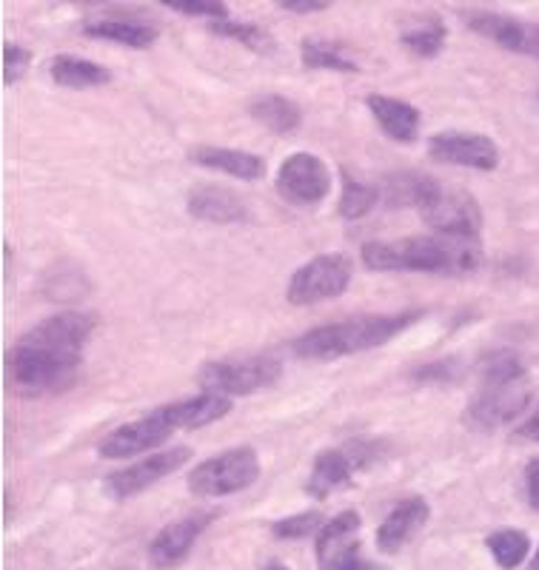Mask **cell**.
<instances>
[{
	"instance_id": "1",
	"label": "cell",
	"mask_w": 539,
	"mask_h": 570,
	"mask_svg": "<svg viewBox=\"0 0 539 570\" xmlns=\"http://www.w3.org/2000/svg\"><path fill=\"white\" fill-rule=\"evenodd\" d=\"M95 331V317L66 312L43 320L18 340L7 356L9 385L18 396L60 394L78 380L84 345Z\"/></svg>"
},
{
	"instance_id": "2",
	"label": "cell",
	"mask_w": 539,
	"mask_h": 570,
	"mask_svg": "<svg viewBox=\"0 0 539 570\" xmlns=\"http://www.w3.org/2000/svg\"><path fill=\"white\" fill-rule=\"evenodd\" d=\"M480 237H449L425 234L405 240L365 243L363 263L371 272H425V274H468L480 266Z\"/></svg>"
},
{
	"instance_id": "3",
	"label": "cell",
	"mask_w": 539,
	"mask_h": 570,
	"mask_svg": "<svg viewBox=\"0 0 539 570\" xmlns=\"http://www.w3.org/2000/svg\"><path fill=\"white\" fill-rule=\"evenodd\" d=\"M423 317L420 312L405 314H380V317H357L343 320V323L317 325L306 331L303 337L294 340V354L300 360H337L345 354H360V351L380 348L396 337L400 331L414 325Z\"/></svg>"
},
{
	"instance_id": "4",
	"label": "cell",
	"mask_w": 539,
	"mask_h": 570,
	"mask_svg": "<svg viewBox=\"0 0 539 570\" xmlns=\"http://www.w3.org/2000/svg\"><path fill=\"white\" fill-rule=\"evenodd\" d=\"M416 208L423 220L434 228V234H449V237H480L482 214L477 200L462 188L442 186L440 180L429 177L423 195L416 200Z\"/></svg>"
},
{
	"instance_id": "5",
	"label": "cell",
	"mask_w": 539,
	"mask_h": 570,
	"mask_svg": "<svg viewBox=\"0 0 539 570\" xmlns=\"http://www.w3.org/2000/svg\"><path fill=\"white\" fill-rule=\"evenodd\" d=\"M257 476H261V462L254 448H228L192 471L189 491L195 497H228V493L246 491L257 482Z\"/></svg>"
},
{
	"instance_id": "6",
	"label": "cell",
	"mask_w": 539,
	"mask_h": 570,
	"mask_svg": "<svg viewBox=\"0 0 539 570\" xmlns=\"http://www.w3.org/2000/svg\"><path fill=\"white\" fill-rule=\"evenodd\" d=\"M533 391L528 374L508 376V380H482L474 402L468 405V422L474 428H500L513 422L531 409Z\"/></svg>"
},
{
	"instance_id": "7",
	"label": "cell",
	"mask_w": 539,
	"mask_h": 570,
	"mask_svg": "<svg viewBox=\"0 0 539 570\" xmlns=\"http://www.w3.org/2000/svg\"><path fill=\"white\" fill-rule=\"evenodd\" d=\"M283 374V365L274 356H246V360H220L200 371V385L208 394L246 396L274 385Z\"/></svg>"
},
{
	"instance_id": "8",
	"label": "cell",
	"mask_w": 539,
	"mask_h": 570,
	"mask_svg": "<svg viewBox=\"0 0 539 570\" xmlns=\"http://www.w3.org/2000/svg\"><path fill=\"white\" fill-rule=\"evenodd\" d=\"M351 268L349 257L343 254H320V257L308 259L306 266H300L292 274L288 283V303L294 305H314L323 299H334L349 288L351 283Z\"/></svg>"
},
{
	"instance_id": "9",
	"label": "cell",
	"mask_w": 539,
	"mask_h": 570,
	"mask_svg": "<svg viewBox=\"0 0 539 570\" xmlns=\"http://www.w3.org/2000/svg\"><path fill=\"white\" fill-rule=\"evenodd\" d=\"M277 191L294 206H317L332 191V175L317 155L297 151L280 166Z\"/></svg>"
},
{
	"instance_id": "10",
	"label": "cell",
	"mask_w": 539,
	"mask_h": 570,
	"mask_svg": "<svg viewBox=\"0 0 539 570\" xmlns=\"http://www.w3.org/2000/svg\"><path fill=\"white\" fill-rule=\"evenodd\" d=\"M192 451L189 448H171V451H157V454L144 456L135 465L124 468V471H115L106 480V493L117 502H124V499L137 497L140 491H146L149 485L160 482L163 476H169V473L180 471L186 462H189Z\"/></svg>"
},
{
	"instance_id": "11",
	"label": "cell",
	"mask_w": 539,
	"mask_h": 570,
	"mask_svg": "<svg viewBox=\"0 0 539 570\" xmlns=\"http://www.w3.org/2000/svg\"><path fill=\"white\" fill-rule=\"evenodd\" d=\"M429 155L440 163L462 166V169L491 171L500 163L497 142L477 131H440L431 137Z\"/></svg>"
},
{
	"instance_id": "12",
	"label": "cell",
	"mask_w": 539,
	"mask_h": 570,
	"mask_svg": "<svg viewBox=\"0 0 539 570\" xmlns=\"http://www.w3.org/2000/svg\"><path fill=\"white\" fill-rule=\"evenodd\" d=\"M171 436V428L160 420L157 411H151L149 416L135 422H126V425L115 428L111 434L104 436V442L98 445L100 456L106 460H126V456L149 454L157 445Z\"/></svg>"
},
{
	"instance_id": "13",
	"label": "cell",
	"mask_w": 539,
	"mask_h": 570,
	"mask_svg": "<svg viewBox=\"0 0 539 570\" xmlns=\"http://www.w3.org/2000/svg\"><path fill=\"white\" fill-rule=\"evenodd\" d=\"M468 27L482 38L494 40L497 46L517 55H531L539 58V27L526 23L520 18H508L500 12H468Z\"/></svg>"
},
{
	"instance_id": "14",
	"label": "cell",
	"mask_w": 539,
	"mask_h": 570,
	"mask_svg": "<svg viewBox=\"0 0 539 570\" xmlns=\"http://www.w3.org/2000/svg\"><path fill=\"white\" fill-rule=\"evenodd\" d=\"M212 519H215L212 513H189V517L177 519V522L163 528L149 544L151 564L160 570H169L186 562V557H189L192 548H195L197 537L206 531Z\"/></svg>"
},
{
	"instance_id": "15",
	"label": "cell",
	"mask_w": 539,
	"mask_h": 570,
	"mask_svg": "<svg viewBox=\"0 0 539 570\" xmlns=\"http://www.w3.org/2000/svg\"><path fill=\"white\" fill-rule=\"evenodd\" d=\"M360 513L343 511L329 519L317 533V564L320 570H343L360 557Z\"/></svg>"
},
{
	"instance_id": "16",
	"label": "cell",
	"mask_w": 539,
	"mask_h": 570,
	"mask_svg": "<svg viewBox=\"0 0 539 570\" xmlns=\"http://www.w3.org/2000/svg\"><path fill=\"white\" fill-rule=\"evenodd\" d=\"M369 456L363 454V448H334V451H323V454L314 460L312 476H308L306 491L312 493L314 499H325L337 493L340 488H345L354 476L360 465H365Z\"/></svg>"
},
{
	"instance_id": "17",
	"label": "cell",
	"mask_w": 539,
	"mask_h": 570,
	"mask_svg": "<svg viewBox=\"0 0 539 570\" xmlns=\"http://www.w3.org/2000/svg\"><path fill=\"white\" fill-rule=\"evenodd\" d=\"M155 411L171 431H189V428H203L223 420L232 411V400L223 394H208V391H203V394L189 396V400L169 402V405H160Z\"/></svg>"
},
{
	"instance_id": "18",
	"label": "cell",
	"mask_w": 539,
	"mask_h": 570,
	"mask_svg": "<svg viewBox=\"0 0 539 570\" xmlns=\"http://www.w3.org/2000/svg\"><path fill=\"white\" fill-rule=\"evenodd\" d=\"M429 502L423 497H409L403 502H396L394 511L383 519V525L378 531V548L383 553H396L414 537L420 528L429 522Z\"/></svg>"
},
{
	"instance_id": "19",
	"label": "cell",
	"mask_w": 539,
	"mask_h": 570,
	"mask_svg": "<svg viewBox=\"0 0 539 570\" xmlns=\"http://www.w3.org/2000/svg\"><path fill=\"white\" fill-rule=\"evenodd\" d=\"M189 214L197 220L217 223V226H228V223H243L248 217V208L241 197L228 191L223 186H200L189 195Z\"/></svg>"
},
{
	"instance_id": "20",
	"label": "cell",
	"mask_w": 539,
	"mask_h": 570,
	"mask_svg": "<svg viewBox=\"0 0 539 570\" xmlns=\"http://www.w3.org/2000/svg\"><path fill=\"white\" fill-rule=\"evenodd\" d=\"M192 160L203 169H215L223 175H232L237 180H261L266 175V160L252 151L241 149H217V146H197L192 151Z\"/></svg>"
},
{
	"instance_id": "21",
	"label": "cell",
	"mask_w": 539,
	"mask_h": 570,
	"mask_svg": "<svg viewBox=\"0 0 539 570\" xmlns=\"http://www.w3.org/2000/svg\"><path fill=\"white\" fill-rule=\"evenodd\" d=\"M365 104H369L371 115L378 117V124L383 126V131L391 140L411 142L416 137V131H420V111L411 104H405V100L385 98V95H371Z\"/></svg>"
},
{
	"instance_id": "22",
	"label": "cell",
	"mask_w": 539,
	"mask_h": 570,
	"mask_svg": "<svg viewBox=\"0 0 539 570\" xmlns=\"http://www.w3.org/2000/svg\"><path fill=\"white\" fill-rule=\"evenodd\" d=\"M84 35L100 40H115V43L129 46V49H149L157 40V27L135 18H100L89 20L84 27Z\"/></svg>"
},
{
	"instance_id": "23",
	"label": "cell",
	"mask_w": 539,
	"mask_h": 570,
	"mask_svg": "<svg viewBox=\"0 0 539 570\" xmlns=\"http://www.w3.org/2000/svg\"><path fill=\"white\" fill-rule=\"evenodd\" d=\"M248 111L257 124L266 126L274 135H292V131L300 129V106L294 100L283 98V95H257V98L248 104Z\"/></svg>"
},
{
	"instance_id": "24",
	"label": "cell",
	"mask_w": 539,
	"mask_h": 570,
	"mask_svg": "<svg viewBox=\"0 0 539 570\" xmlns=\"http://www.w3.org/2000/svg\"><path fill=\"white\" fill-rule=\"evenodd\" d=\"M49 75L58 86L66 89H91V86L109 83V71L100 63H91L86 58H75V55H58L49 63Z\"/></svg>"
},
{
	"instance_id": "25",
	"label": "cell",
	"mask_w": 539,
	"mask_h": 570,
	"mask_svg": "<svg viewBox=\"0 0 539 570\" xmlns=\"http://www.w3.org/2000/svg\"><path fill=\"white\" fill-rule=\"evenodd\" d=\"M300 60L306 69H332V71H357V63L343 55V46L329 43V40H303L300 46Z\"/></svg>"
},
{
	"instance_id": "26",
	"label": "cell",
	"mask_w": 539,
	"mask_h": 570,
	"mask_svg": "<svg viewBox=\"0 0 539 570\" xmlns=\"http://www.w3.org/2000/svg\"><path fill=\"white\" fill-rule=\"evenodd\" d=\"M380 203V188L351 177L343 171V195H340V214L345 220H360Z\"/></svg>"
},
{
	"instance_id": "27",
	"label": "cell",
	"mask_w": 539,
	"mask_h": 570,
	"mask_svg": "<svg viewBox=\"0 0 539 570\" xmlns=\"http://www.w3.org/2000/svg\"><path fill=\"white\" fill-rule=\"evenodd\" d=\"M208 29L217 35H223V38H232L237 40L241 46H246V49H252V52H272V35L266 32V29H261L257 23H252V20H232V18H223V20H212L208 23Z\"/></svg>"
},
{
	"instance_id": "28",
	"label": "cell",
	"mask_w": 539,
	"mask_h": 570,
	"mask_svg": "<svg viewBox=\"0 0 539 570\" xmlns=\"http://www.w3.org/2000/svg\"><path fill=\"white\" fill-rule=\"evenodd\" d=\"M486 544H488V551L494 553L497 564L506 570L520 568L522 559H526L528 551H531V539H528L522 531H497L488 537Z\"/></svg>"
},
{
	"instance_id": "29",
	"label": "cell",
	"mask_w": 539,
	"mask_h": 570,
	"mask_svg": "<svg viewBox=\"0 0 539 570\" xmlns=\"http://www.w3.org/2000/svg\"><path fill=\"white\" fill-rule=\"evenodd\" d=\"M445 38H449V32H445L440 20H429L423 27H414L409 32H403V46L409 52L420 55V58H434L442 46H445Z\"/></svg>"
},
{
	"instance_id": "30",
	"label": "cell",
	"mask_w": 539,
	"mask_h": 570,
	"mask_svg": "<svg viewBox=\"0 0 539 570\" xmlns=\"http://www.w3.org/2000/svg\"><path fill=\"white\" fill-rule=\"evenodd\" d=\"M323 517L317 511H306V513H297V517H288V519H280L274 522L272 533L277 539H306L312 533L323 531Z\"/></svg>"
},
{
	"instance_id": "31",
	"label": "cell",
	"mask_w": 539,
	"mask_h": 570,
	"mask_svg": "<svg viewBox=\"0 0 539 570\" xmlns=\"http://www.w3.org/2000/svg\"><path fill=\"white\" fill-rule=\"evenodd\" d=\"M29 58H32V55H29L23 46H18V43L3 46V80H7L9 86L18 83V80L23 78V71H27V66H29Z\"/></svg>"
},
{
	"instance_id": "32",
	"label": "cell",
	"mask_w": 539,
	"mask_h": 570,
	"mask_svg": "<svg viewBox=\"0 0 539 570\" xmlns=\"http://www.w3.org/2000/svg\"><path fill=\"white\" fill-rule=\"evenodd\" d=\"M454 376V360H440V363H429L423 365V368H416L414 374H411V380H416V383H451Z\"/></svg>"
},
{
	"instance_id": "33",
	"label": "cell",
	"mask_w": 539,
	"mask_h": 570,
	"mask_svg": "<svg viewBox=\"0 0 539 570\" xmlns=\"http://www.w3.org/2000/svg\"><path fill=\"white\" fill-rule=\"evenodd\" d=\"M171 12L189 14V18H208V23L228 18V9L223 3H171Z\"/></svg>"
},
{
	"instance_id": "34",
	"label": "cell",
	"mask_w": 539,
	"mask_h": 570,
	"mask_svg": "<svg viewBox=\"0 0 539 570\" xmlns=\"http://www.w3.org/2000/svg\"><path fill=\"white\" fill-rule=\"evenodd\" d=\"M513 436L522 442H539V402L533 409H528V416L517 425Z\"/></svg>"
},
{
	"instance_id": "35",
	"label": "cell",
	"mask_w": 539,
	"mask_h": 570,
	"mask_svg": "<svg viewBox=\"0 0 539 570\" xmlns=\"http://www.w3.org/2000/svg\"><path fill=\"white\" fill-rule=\"evenodd\" d=\"M526 493L531 508H537L539 511V456L526 468Z\"/></svg>"
},
{
	"instance_id": "36",
	"label": "cell",
	"mask_w": 539,
	"mask_h": 570,
	"mask_svg": "<svg viewBox=\"0 0 539 570\" xmlns=\"http://www.w3.org/2000/svg\"><path fill=\"white\" fill-rule=\"evenodd\" d=\"M280 9H286V12H297V14H312V12H323L325 3H280Z\"/></svg>"
},
{
	"instance_id": "37",
	"label": "cell",
	"mask_w": 539,
	"mask_h": 570,
	"mask_svg": "<svg viewBox=\"0 0 539 570\" xmlns=\"http://www.w3.org/2000/svg\"><path fill=\"white\" fill-rule=\"evenodd\" d=\"M343 570H389V568H383V564H374V562H365L363 557H357L354 562L345 564Z\"/></svg>"
},
{
	"instance_id": "38",
	"label": "cell",
	"mask_w": 539,
	"mask_h": 570,
	"mask_svg": "<svg viewBox=\"0 0 539 570\" xmlns=\"http://www.w3.org/2000/svg\"><path fill=\"white\" fill-rule=\"evenodd\" d=\"M263 570H292V568H288V564H283V562H268Z\"/></svg>"
},
{
	"instance_id": "39",
	"label": "cell",
	"mask_w": 539,
	"mask_h": 570,
	"mask_svg": "<svg viewBox=\"0 0 539 570\" xmlns=\"http://www.w3.org/2000/svg\"><path fill=\"white\" fill-rule=\"evenodd\" d=\"M528 570H539V548H537V557H533L531 564H528Z\"/></svg>"
}]
</instances>
